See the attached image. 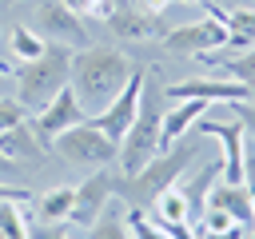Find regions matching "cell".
<instances>
[{
  "label": "cell",
  "mask_w": 255,
  "mask_h": 239,
  "mask_svg": "<svg viewBox=\"0 0 255 239\" xmlns=\"http://www.w3.org/2000/svg\"><path fill=\"white\" fill-rule=\"evenodd\" d=\"M72 199H76V187H48L44 195H36V219L40 223H64L72 215Z\"/></svg>",
  "instance_id": "obj_19"
},
{
  "label": "cell",
  "mask_w": 255,
  "mask_h": 239,
  "mask_svg": "<svg viewBox=\"0 0 255 239\" xmlns=\"http://www.w3.org/2000/svg\"><path fill=\"white\" fill-rule=\"evenodd\" d=\"M227 108H231V112H235V120L243 123V135L255 143V104H247V100H231Z\"/></svg>",
  "instance_id": "obj_24"
},
{
  "label": "cell",
  "mask_w": 255,
  "mask_h": 239,
  "mask_svg": "<svg viewBox=\"0 0 255 239\" xmlns=\"http://www.w3.org/2000/svg\"><path fill=\"white\" fill-rule=\"evenodd\" d=\"M72 12H100V16H108V8H112V0H64Z\"/></svg>",
  "instance_id": "obj_28"
},
{
  "label": "cell",
  "mask_w": 255,
  "mask_h": 239,
  "mask_svg": "<svg viewBox=\"0 0 255 239\" xmlns=\"http://www.w3.org/2000/svg\"><path fill=\"white\" fill-rule=\"evenodd\" d=\"M223 44H227V28L215 16L195 20V24H179V28L163 32V48L175 52V56H203V52H215Z\"/></svg>",
  "instance_id": "obj_8"
},
{
  "label": "cell",
  "mask_w": 255,
  "mask_h": 239,
  "mask_svg": "<svg viewBox=\"0 0 255 239\" xmlns=\"http://www.w3.org/2000/svg\"><path fill=\"white\" fill-rule=\"evenodd\" d=\"M28 239H72V235L56 223H36V227H28Z\"/></svg>",
  "instance_id": "obj_27"
},
{
  "label": "cell",
  "mask_w": 255,
  "mask_h": 239,
  "mask_svg": "<svg viewBox=\"0 0 255 239\" xmlns=\"http://www.w3.org/2000/svg\"><path fill=\"white\" fill-rule=\"evenodd\" d=\"M80 235H84V239H131V227H128V219H124L116 207H104V211L96 215V223H88Z\"/></svg>",
  "instance_id": "obj_20"
},
{
  "label": "cell",
  "mask_w": 255,
  "mask_h": 239,
  "mask_svg": "<svg viewBox=\"0 0 255 239\" xmlns=\"http://www.w3.org/2000/svg\"><path fill=\"white\" fill-rule=\"evenodd\" d=\"M195 60H203L211 72H223L227 80L243 84V88H247V100L255 96V44L243 48L239 56H215V52H203V56H195Z\"/></svg>",
  "instance_id": "obj_15"
},
{
  "label": "cell",
  "mask_w": 255,
  "mask_h": 239,
  "mask_svg": "<svg viewBox=\"0 0 255 239\" xmlns=\"http://www.w3.org/2000/svg\"><path fill=\"white\" fill-rule=\"evenodd\" d=\"M131 76V64L116 48H76L72 52V72L68 84L80 96V104H108Z\"/></svg>",
  "instance_id": "obj_2"
},
{
  "label": "cell",
  "mask_w": 255,
  "mask_h": 239,
  "mask_svg": "<svg viewBox=\"0 0 255 239\" xmlns=\"http://www.w3.org/2000/svg\"><path fill=\"white\" fill-rule=\"evenodd\" d=\"M36 32L48 36V44L88 48V32L80 24V12H72L64 0H40V8H36Z\"/></svg>",
  "instance_id": "obj_7"
},
{
  "label": "cell",
  "mask_w": 255,
  "mask_h": 239,
  "mask_svg": "<svg viewBox=\"0 0 255 239\" xmlns=\"http://www.w3.org/2000/svg\"><path fill=\"white\" fill-rule=\"evenodd\" d=\"M207 16L223 20V28H227V44H231V48H251V44H255V8H231V12H223V8H207Z\"/></svg>",
  "instance_id": "obj_18"
},
{
  "label": "cell",
  "mask_w": 255,
  "mask_h": 239,
  "mask_svg": "<svg viewBox=\"0 0 255 239\" xmlns=\"http://www.w3.org/2000/svg\"><path fill=\"white\" fill-rule=\"evenodd\" d=\"M40 147L44 143L36 139V131L28 123H16V127L0 131V151L8 159H16V163H40Z\"/></svg>",
  "instance_id": "obj_17"
},
{
  "label": "cell",
  "mask_w": 255,
  "mask_h": 239,
  "mask_svg": "<svg viewBox=\"0 0 255 239\" xmlns=\"http://www.w3.org/2000/svg\"><path fill=\"white\" fill-rule=\"evenodd\" d=\"M8 44H12V56H16L20 64H24V60H36V56L48 48V40H40V32H32V28H24V24L12 28V40H8Z\"/></svg>",
  "instance_id": "obj_21"
},
{
  "label": "cell",
  "mask_w": 255,
  "mask_h": 239,
  "mask_svg": "<svg viewBox=\"0 0 255 239\" xmlns=\"http://www.w3.org/2000/svg\"><path fill=\"white\" fill-rule=\"evenodd\" d=\"M159 131H163V100L155 88L143 84L139 92V108H135V120L128 127V135L120 139V175H135L143 163H151L159 155Z\"/></svg>",
  "instance_id": "obj_4"
},
{
  "label": "cell",
  "mask_w": 255,
  "mask_h": 239,
  "mask_svg": "<svg viewBox=\"0 0 255 239\" xmlns=\"http://www.w3.org/2000/svg\"><path fill=\"white\" fill-rule=\"evenodd\" d=\"M143 84H147V76L143 72H131L128 76V84L96 112V116H88L112 143H120L124 135H128V127H131V120H135V108H139V92H143Z\"/></svg>",
  "instance_id": "obj_6"
},
{
  "label": "cell",
  "mask_w": 255,
  "mask_h": 239,
  "mask_svg": "<svg viewBox=\"0 0 255 239\" xmlns=\"http://www.w3.org/2000/svg\"><path fill=\"white\" fill-rule=\"evenodd\" d=\"M48 147H52L56 155H64L68 163L88 167V171H96V167H112V163L120 159V143H112L92 120H84V123H76V127H68V131H60Z\"/></svg>",
  "instance_id": "obj_5"
},
{
  "label": "cell",
  "mask_w": 255,
  "mask_h": 239,
  "mask_svg": "<svg viewBox=\"0 0 255 239\" xmlns=\"http://www.w3.org/2000/svg\"><path fill=\"white\" fill-rule=\"evenodd\" d=\"M243 187L251 191V203H255V143L251 139L243 143Z\"/></svg>",
  "instance_id": "obj_25"
},
{
  "label": "cell",
  "mask_w": 255,
  "mask_h": 239,
  "mask_svg": "<svg viewBox=\"0 0 255 239\" xmlns=\"http://www.w3.org/2000/svg\"><path fill=\"white\" fill-rule=\"evenodd\" d=\"M16 123H24V108L16 100H0V131L16 127Z\"/></svg>",
  "instance_id": "obj_26"
},
{
  "label": "cell",
  "mask_w": 255,
  "mask_h": 239,
  "mask_svg": "<svg viewBox=\"0 0 255 239\" xmlns=\"http://www.w3.org/2000/svg\"><path fill=\"white\" fill-rule=\"evenodd\" d=\"M128 227H131V239H171L147 211H139V207H128Z\"/></svg>",
  "instance_id": "obj_23"
},
{
  "label": "cell",
  "mask_w": 255,
  "mask_h": 239,
  "mask_svg": "<svg viewBox=\"0 0 255 239\" xmlns=\"http://www.w3.org/2000/svg\"><path fill=\"white\" fill-rule=\"evenodd\" d=\"M191 135H195L191 143H171V147L159 151L151 163H143L135 175H120V171H116V199H124L128 207L151 211L155 199H159L167 187H175V183L183 179V171L191 167V159L199 155L203 135H199V131H191Z\"/></svg>",
  "instance_id": "obj_1"
},
{
  "label": "cell",
  "mask_w": 255,
  "mask_h": 239,
  "mask_svg": "<svg viewBox=\"0 0 255 239\" xmlns=\"http://www.w3.org/2000/svg\"><path fill=\"white\" fill-rule=\"evenodd\" d=\"M0 235L8 239H28V223L16 199H0Z\"/></svg>",
  "instance_id": "obj_22"
},
{
  "label": "cell",
  "mask_w": 255,
  "mask_h": 239,
  "mask_svg": "<svg viewBox=\"0 0 255 239\" xmlns=\"http://www.w3.org/2000/svg\"><path fill=\"white\" fill-rule=\"evenodd\" d=\"M215 179H223V159H207V163L179 187V195L187 199V223H199V215L207 211V195H211Z\"/></svg>",
  "instance_id": "obj_13"
},
{
  "label": "cell",
  "mask_w": 255,
  "mask_h": 239,
  "mask_svg": "<svg viewBox=\"0 0 255 239\" xmlns=\"http://www.w3.org/2000/svg\"><path fill=\"white\" fill-rule=\"evenodd\" d=\"M167 100H207V104H231V100H247V88L227 80V76H195L183 84H171L163 92Z\"/></svg>",
  "instance_id": "obj_12"
},
{
  "label": "cell",
  "mask_w": 255,
  "mask_h": 239,
  "mask_svg": "<svg viewBox=\"0 0 255 239\" xmlns=\"http://www.w3.org/2000/svg\"><path fill=\"white\" fill-rule=\"evenodd\" d=\"M112 199H116V171H112V167H96V171L76 187V199H72V215H68V223H76V227L96 223V215H100Z\"/></svg>",
  "instance_id": "obj_11"
},
{
  "label": "cell",
  "mask_w": 255,
  "mask_h": 239,
  "mask_svg": "<svg viewBox=\"0 0 255 239\" xmlns=\"http://www.w3.org/2000/svg\"><path fill=\"white\" fill-rule=\"evenodd\" d=\"M243 239H255V231H251V235H243Z\"/></svg>",
  "instance_id": "obj_31"
},
{
  "label": "cell",
  "mask_w": 255,
  "mask_h": 239,
  "mask_svg": "<svg viewBox=\"0 0 255 239\" xmlns=\"http://www.w3.org/2000/svg\"><path fill=\"white\" fill-rule=\"evenodd\" d=\"M0 239H8V235H0Z\"/></svg>",
  "instance_id": "obj_33"
},
{
  "label": "cell",
  "mask_w": 255,
  "mask_h": 239,
  "mask_svg": "<svg viewBox=\"0 0 255 239\" xmlns=\"http://www.w3.org/2000/svg\"><path fill=\"white\" fill-rule=\"evenodd\" d=\"M207 100H183L179 108H171V112H163V131H159V151H167L171 143H179L187 131H191V123L199 120V116H207Z\"/></svg>",
  "instance_id": "obj_16"
},
{
  "label": "cell",
  "mask_w": 255,
  "mask_h": 239,
  "mask_svg": "<svg viewBox=\"0 0 255 239\" xmlns=\"http://www.w3.org/2000/svg\"><path fill=\"white\" fill-rule=\"evenodd\" d=\"M84 120H88V112H84L80 96L72 92V84H64V88L36 112V139H40V143H52L60 131L76 127V123H84Z\"/></svg>",
  "instance_id": "obj_9"
},
{
  "label": "cell",
  "mask_w": 255,
  "mask_h": 239,
  "mask_svg": "<svg viewBox=\"0 0 255 239\" xmlns=\"http://www.w3.org/2000/svg\"><path fill=\"white\" fill-rule=\"evenodd\" d=\"M195 235H203V239H243V223H235L231 231H195Z\"/></svg>",
  "instance_id": "obj_30"
},
{
  "label": "cell",
  "mask_w": 255,
  "mask_h": 239,
  "mask_svg": "<svg viewBox=\"0 0 255 239\" xmlns=\"http://www.w3.org/2000/svg\"><path fill=\"white\" fill-rule=\"evenodd\" d=\"M108 28L120 36V40H155L159 36V12L143 0H112L108 8Z\"/></svg>",
  "instance_id": "obj_10"
},
{
  "label": "cell",
  "mask_w": 255,
  "mask_h": 239,
  "mask_svg": "<svg viewBox=\"0 0 255 239\" xmlns=\"http://www.w3.org/2000/svg\"><path fill=\"white\" fill-rule=\"evenodd\" d=\"M68 72H72V48H64V44H48L36 60H24V64H16L12 68V76H16V84H20V96H16V104L28 112V108H44L64 84H68Z\"/></svg>",
  "instance_id": "obj_3"
},
{
  "label": "cell",
  "mask_w": 255,
  "mask_h": 239,
  "mask_svg": "<svg viewBox=\"0 0 255 239\" xmlns=\"http://www.w3.org/2000/svg\"><path fill=\"white\" fill-rule=\"evenodd\" d=\"M4 4H8V0H0V8H4Z\"/></svg>",
  "instance_id": "obj_32"
},
{
  "label": "cell",
  "mask_w": 255,
  "mask_h": 239,
  "mask_svg": "<svg viewBox=\"0 0 255 239\" xmlns=\"http://www.w3.org/2000/svg\"><path fill=\"white\" fill-rule=\"evenodd\" d=\"M20 171H24V167H20V163H16V159H8V155H4V151H0V179H4V183H12V179H16V175H20Z\"/></svg>",
  "instance_id": "obj_29"
},
{
  "label": "cell",
  "mask_w": 255,
  "mask_h": 239,
  "mask_svg": "<svg viewBox=\"0 0 255 239\" xmlns=\"http://www.w3.org/2000/svg\"><path fill=\"white\" fill-rule=\"evenodd\" d=\"M207 207H219V211H227L235 223H255V203H251V191L243 187V183H227V179H215V187H211V195H207Z\"/></svg>",
  "instance_id": "obj_14"
}]
</instances>
